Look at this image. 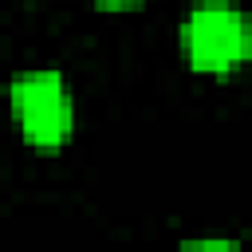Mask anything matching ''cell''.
<instances>
[{"label":"cell","mask_w":252,"mask_h":252,"mask_svg":"<svg viewBox=\"0 0 252 252\" xmlns=\"http://www.w3.org/2000/svg\"><path fill=\"white\" fill-rule=\"evenodd\" d=\"M12 110L32 146H63L71 134V91L59 71H24L12 83Z\"/></svg>","instance_id":"2"},{"label":"cell","mask_w":252,"mask_h":252,"mask_svg":"<svg viewBox=\"0 0 252 252\" xmlns=\"http://www.w3.org/2000/svg\"><path fill=\"white\" fill-rule=\"evenodd\" d=\"M181 43L197 71H232L252 51V32H248V20L232 4L213 0L189 12L181 28Z\"/></svg>","instance_id":"1"},{"label":"cell","mask_w":252,"mask_h":252,"mask_svg":"<svg viewBox=\"0 0 252 252\" xmlns=\"http://www.w3.org/2000/svg\"><path fill=\"white\" fill-rule=\"evenodd\" d=\"M106 8H134V4H142V0H102Z\"/></svg>","instance_id":"4"},{"label":"cell","mask_w":252,"mask_h":252,"mask_svg":"<svg viewBox=\"0 0 252 252\" xmlns=\"http://www.w3.org/2000/svg\"><path fill=\"white\" fill-rule=\"evenodd\" d=\"M185 248H236L232 240H189Z\"/></svg>","instance_id":"3"}]
</instances>
